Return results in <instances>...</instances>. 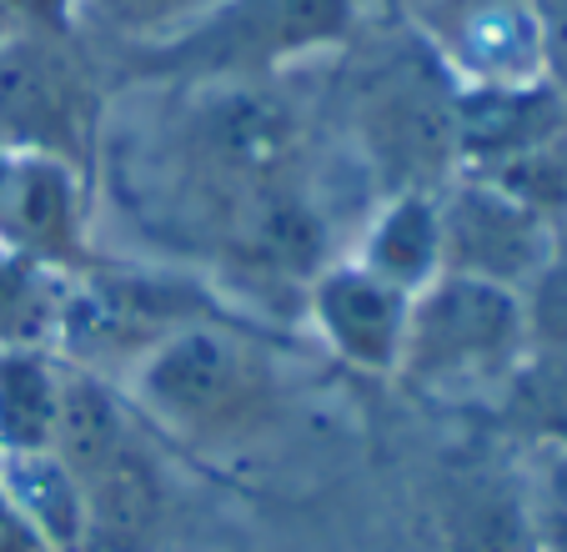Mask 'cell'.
Masks as SVG:
<instances>
[{"label": "cell", "mask_w": 567, "mask_h": 552, "mask_svg": "<svg viewBox=\"0 0 567 552\" xmlns=\"http://www.w3.org/2000/svg\"><path fill=\"white\" fill-rule=\"evenodd\" d=\"M121 392L146 432L196 457L241 452L287 412V377L271 347L226 317L166 331L131 361Z\"/></svg>", "instance_id": "obj_1"}, {"label": "cell", "mask_w": 567, "mask_h": 552, "mask_svg": "<svg viewBox=\"0 0 567 552\" xmlns=\"http://www.w3.org/2000/svg\"><path fill=\"white\" fill-rule=\"evenodd\" d=\"M527 351L533 341L517 292L442 272L408 301V331L392 382L422 402L493 412Z\"/></svg>", "instance_id": "obj_2"}, {"label": "cell", "mask_w": 567, "mask_h": 552, "mask_svg": "<svg viewBox=\"0 0 567 552\" xmlns=\"http://www.w3.org/2000/svg\"><path fill=\"white\" fill-rule=\"evenodd\" d=\"M357 0H212L172 41L151 45L141 71L182 85H257L352 41Z\"/></svg>", "instance_id": "obj_3"}, {"label": "cell", "mask_w": 567, "mask_h": 552, "mask_svg": "<svg viewBox=\"0 0 567 552\" xmlns=\"http://www.w3.org/2000/svg\"><path fill=\"white\" fill-rule=\"evenodd\" d=\"M362 161L382 196L442 192L457 176V81L417 35V55H386L352 101Z\"/></svg>", "instance_id": "obj_4"}, {"label": "cell", "mask_w": 567, "mask_h": 552, "mask_svg": "<svg viewBox=\"0 0 567 552\" xmlns=\"http://www.w3.org/2000/svg\"><path fill=\"white\" fill-rule=\"evenodd\" d=\"M0 146L91 171L101 146V85L71 31L21 25L0 41Z\"/></svg>", "instance_id": "obj_5"}, {"label": "cell", "mask_w": 567, "mask_h": 552, "mask_svg": "<svg viewBox=\"0 0 567 552\" xmlns=\"http://www.w3.org/2000/svg\"><path fill=\"white\" fill-rule=\"evenodd\" d=\"M442 212V272L472 276L487 287H507L523 297L563 246V226L547 222L523 196L503 192L497 181L457 171L437 192Z\"/></svg>", "instance_id": "obj_6"}, {"label": "cell", "mask_w": 567, "mask_h": 552, "mask_svg": "<svg viewBox=\"0 0 567 552\" xmlns=\"http://www.w3.org/2000/svg\"><path fill=\"white\" fill-rule=\"evenodd\" d=\"M0 246L55 276L91 272L86 171L41 151L0 146Z\"/></svg>", "instance_id": "obj_7"}, {"label": "cell", "mask_w": 567, "mask_h": 552, "mask_svg": "<svg viewBox=\"0 0 567 552\" xmlns=\"http://www.w3.org/2000/svg\"><path fill=\"white\" fill-rule=\"evenodd\" d=\"M427 528L432 552H537L523 452L447 468L432 488Z\"/></svg>", "instance_id": "obj_8"}, {"label": "cell", "mask_w": 567, "mask_h": 552, "mask_svg": "<svg viewBox=\"0 0 567 552\" xmlns=\"http://www.w3.org/2000/svg\"><path fill=\"white\" fill-rule=\"evenodd\" d=\"M417 35L447 65L457 91L543 81L533 0H447L442 16H417Z\"/></svg>", "instance_id": "obj_9"}, {"label": "cell", "mask_w": 567, "mask_h": 552, "mask_svg": "<svg viewBox=\"0 0 567 552\" xmlns=\"http://www.w3.org/2000/svg\"><path fill=\"white\" fill-rule=\"evenodd\" d=\"M408 292L386 287L357 262H332L307 282V321L317 341L342 367L362 377H392L402 331H408Z\"/></svg>", "instance_id": "obj_10"}, {"label": "cell", "mask_w": 567, "mask_h": 552, "mask_svg": "<svg viewBox=\"0 0 567 552\" xmlns=\"http://www.w3.org/2000/svg\"><path fill=\"white\" fill-rule=\"evenodd\" d=\"M567 136V101L547 81L457 91V171L493 176Z\"/></svg>", "instance_id": "obj_11"}, {"label": "cell", "mask_w": 567, "mask_h": 552, "mask_svg": "<svg viewBox=\"0 0 567 552\" xmlns=\"http://www.w3.org/2000/svg\"><path fill=\"white\" fill-rule=\"evenodd\" d=\"M357 266L382 276L386 287L417 297L427 282L442 276V212L437 192H392L367 216L357 242Z\"/></svg>", "instance_id": "obj_12"}, {"label": "cell", "mask_w": 567, "mask_h": 552, "mask_svg": "<svg viewBox=\"0 0 567 552\" xmlns=\"http://www.w3.org/2000/svg\"><path fill=\"white\" fill-rule=\"evenodd\" d=\"M71 361L51 347H0V462L55 447Z\"/></svg>", "instance_id": "obj_13"}, {"label": "cell", "mask_w": 567, "mask_h": 552, "mask_svg": "<svg viewBox=\"0 0 567 552\" xmlns=\"http://www.w3.org/2000/svg\"><path fill=\"white\" fill-rule=\"evenodd\" d=\"M493 417L523 447H563L567 452V357L527 351L513 382L493 402Z\"/></svg>", "instance_id": "obj_14"}, {"label": "cell", "mask_w": 567, "mask_h": 552, "mask_svg": "<svg viewBox=\"0 0 567 552\" xmlns=\"http://www.w3.org/2000/svg\"><path fill=\"white\" fill-rule=\"evenodd\" d=\"M71 276H55L45 266L0 246V347H51L61 341L65 287Z\"/></svg>", "instance_id": "obj_15"}, {"label": "cell", "mask_w": 567, "mask_h": 552, "mask_svg": "<svg viewBox=\"0 0 567 552\" xmlns=\"http://www.w3.org/2000/svg\"><path fill=\"white\" fill-rule=\"evenodd\" d=\"M0 472L21 498V508L31 512V522L51 538L55 552H81V492L51 452L11 457V462H0Z\"/></svg>", "instance_id": "obj_16"}, {"label": "cell", "mask_w": 567, "mask_h": 552, "mask_svg": "<svg viewBox=\"0 0 567 552\" xmlns=\"http://www.w3.org/2000/svg\"><path fill=\"white\" fill-rule=\"evenodd\" d=\"M206 6L212 0H75V21H96L136 51H151L172 41L182 25H192Z\"/></svg>", "instance_id": "obj_17"}, {"label": "cell", "mask_w": 567, "mask_h": 552, "mask_svg": "<svg viewBox=\"0 0 567 552\" xmlns=\"http://www.w3.org/2000/svg\"><path fill=\"white\" fill-rule=\"evenodd\" d=\"M523 472L537 552H567V452L563 447H523Z\"/></svg>", "instance_id": "obj_18"}, {"label": "cell", "mask_w": 567, "mask_h": 552, "mask_svg": "<svg viewBox=\"0 0 567 552\" xmlns=\"http://www.w3.org/2000/svg\"><path fill=\"white\" fill-rule=\"evenodd\" d=\"M523 311H527V341H533V351L567 357V236L553 262L537 272V282L523 292Z\"/></svg>", "instance_id": "obj_19"}, {"label": "cell", "mask_w": 567, "mask_h": 552, "mask_svg": "<svg viewBox=\"0 0 567 552\" xmlns=\"http://www.w3.org/2000/svg\"><path fill=\"white\" fill-rule=\"evenodd\" d=\"M537 41H543V81L567 101V0H533Z\"/></svg>", "instance_id": "obj_20"}, {"label": "cell", "mask_w": 567, "mask_h": 552, "mask_svg": "<svg viewBox=\"0 0 567 552\" xmlns=\"http://www.w3.org/2000/svg\"><path fill=\"white\" fill-rule=\"evenodd\" d=\"M0 552H55L51 538L31 522V512L21 508V498L11 492L6 472H0Z\"/></svg>", "instance_id": "obj_21"}, {"label": "cell", "mask_w": 567, "mask_h": 552, "mask_svg": "<svg viewBox=\"0 0 567 552\" xmlns=\"http://www.w3.org/2000/svg\"><path fill=\"white\" fill-rule=\"evenodd\" d=\"M25 25H45V31H75V0H16Z\"/></svg>", "instance_id": "obj_22"}, {"label": "cell", "mask_w": 567, "mask_h": 552, "mask_svg": "<svg viewBox=\"0 0 567 552\" xmlns=\"http://www.w3.org/2000/svg\"><path fill=\"white\" fill-rule=\"evenodd\" d=\"M25 25V16H21V6L16 0H0V41H11L16 31Z\"/></svg>", "instance_id": "obj_23"}, {"label": "cell", "mask_w": 567, "mask_h": 552, "mask_svg": "<svg viewBox=\"0 0 567 552\" xmlns=\"http://www.w3.org/2000/svg\"><path fill=\"white\" fill-rule=\"evenodd\" d=\"M362 11H417L422 0H357Z\"/></svg>", "instance_id": "obj_24"}]
</instances>
